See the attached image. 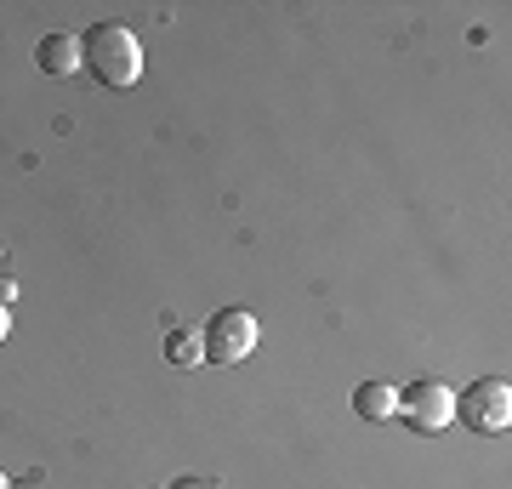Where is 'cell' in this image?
<instances>
[{
	"label": "cell",
	"mask_w": 512,
	"mask_h": 489,
	"mask_svg": "<svg viewBox=\"0 0 512 489\" xmlns=\"http://www.w3.org/2000/svg\"><path fill=\"white\" fill-rule=\"evenodd\" d=\"M165 359L171 364H205V347H200V336H194V330H171V336H165Z\"/></svg>",
	"instance_id": "obj_7"
},
{
	"label": "cell",
	"mask_w": 512,
	"mask_h": 489,
	"mask_svg": "<svg viewBox=\"0 0 512 489\" xmlns=\"http://www.w3.org/2000/svg\"><path fill=\"white\" fill-rule=\"evenodd\" d=\"M200 347H205V359L239 364V359H245V353L256 347V319H251L245 308H222V313H211V325H205Z\"/></svg>",
	"instance_id": "obj_3"
},
{
	"label": "cell",
	"mask_w": 512,
	"mask_h": 489,
	"mask_svg": "<svg viewBox=\"0 0 512 489\" xmlns=\"http://www.w3.org/2000/svg\"><path fill=\"white\" fill-rule=\"evenodd\" d=\"M171 489H200V484H171Z\"/></svg>",
	"instance_id": "obj_10"
},
{
	"label": "cell",
	"mask_w": 512,
	"mask_h": 489,
	"mask_svg": "<svg viewBox=\"0 0 512 489\" xmlns=\"http://www.w3.org/2000/svg\"><path fill=\"white\" fill-rule=\"evenodd\" d=\"M0 489H18V484H12V478H6V472H0Z\"/></svg>",
	"instance_id": "obj_9"
},
{
	"label": "cell",
	"mask_w": 512,
	"mask_h": 489,
	"mask_svg": "<svg viewBox=\"0 0 512 489\" xmlns=\"http://www.w3.org/2000/svg\"><path fill=\"white\" fill-rule=\"evenodd\" d=\"M399 416L416 433H444L456 421V393L444 381H410V393H399Z\"/></svg>",
	"instance_id": "obj_4"
},
{
	"label": "cell",
	"mask_w": 512,
	"mask_h": 489,
	"mask_svg": "<svg viewBox=\"0 0 512 489\" xmlns=\"http://www.w3.org/2000/svg\"><path fill=\"white\" fill-rule=\"evenodd\" d=\"M353 410L365 421H393L399 416V387H387V381H365L359 393H353Z\"/></svg>",
	"instance_id": "obj_6"
},
{
	"label": "cell",
	"mask_w": 512,
	"mask_h": 489,
	"mask_svg": "<svg viewBox=\"0 0 512 489\" xmlns=\"http://www.w3.org/2000/svg\"><path fill=\"white\" fill-rule=\"evenodd\" d=\"M35 63L52 74V80H69V74L80 69V35H46L40 52H35Z\"/></svg>",
	"instance_id": "obj_5"
},
{
	"label": "cell",
	"mask_w": 512,
	"mask_h": 489,
	"mask_svg": "<svg viewBox=\"0 0 512 489\" xmlns=\"http://www.w3.org/2000/svg\"><path fill=\"white\" fill-rule=\"evenodd\" d=\"M456 421H461V427H473V433H507V421H512V387L501 376L473 381L467 393H456Z\"/></svg>",
	"instance_id": "obj_2"
},
{
	"label": "cell",
	"mask_w": 512,
	"mask_h": 489,
	"mask_svg": "<svg viewBox=\"0 0 512 489\" xmlns=\"http://www.w3.org/2000/svg\"><path fill=\"white\" fill-rule=\"evenodd\" d=\"M6 330H12V313H6V302H0V342H6Z\"/></svg>",
	"instance_id": "obj_8"
},
{
	"label": "cell",
	"mask_w": 512,
	"mask_h": 489,
	"mask_svg": "<svg viewBox=\"0 0 512 489\" xmlns=\"http://www.w3.org/2000/svg\"><path fill=\"white\" fill-rule=\"evenodd\" d=\"M80 63H92V74L103 86L126 91L143 74V46H137V35L126 23H92V35L80 40Z\"/></svg>",
	"instance_id": "obj_1"
}]
</instances>
